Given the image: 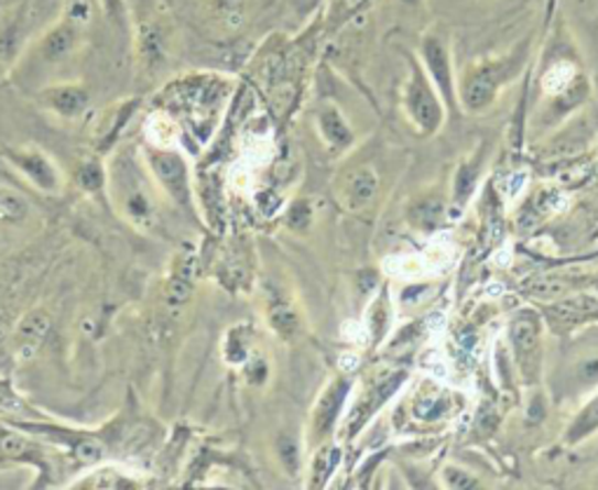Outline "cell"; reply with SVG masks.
I'll return each instance as SVG.
<instances>
[{"mask_svg":"<svg viewBox=\"0 0 598 490\" xmlns=\"http://www.w3.org/2000/svg\"><path fill=\"white\" fill-rule=\"evenodd\" d=\"M111 184V197L122 219L141 230H151L157 224V203L151 188V181L143 178L137 170L116 167L108 174Z\"/></svg>","mask_w":598,"mask_h":490,"instance_id":"obj_1","label":"cell"},{"mask_svg":"<svg viewBox=\"0 0 598 490\" xmlns=\"http://www.w3.org/2000/svg\"><path fill=\"white\" fill-rule=\"evenodd\" d=\"M517 74V54L502 59L479 62L467 68L460 83V104L469 113H481L491 108L500 95V89Z\"/></svg>","mask_w":598,"mask_h":490,"instance_id":"obj_2","label":"cell"},{"mask_svg":"<svg viewBox=\"0 0 598 490\" xmlns=\"http://www.w3.org/2000/svg\"><path fill=\"white\" fill-rule=\"evenodd\" d=\"M402 106H404L406 120L425 137L437 134L439 127L444 124L446 104L442 101L437 87L432 85L430 76L425 74V68L415 59H411L409 78L404 83Z\"/></svg>","mask_w":598,"mask_h":490,"instance_id":"obj_3","label":"cell"},{"mask_svg":"<svg viewBox=\"0 0 598 490\" xmlns=\"http://www.w3.org/2000/svg\"><path fill=\"white\" fill-rule=\"evenodd\" d=\"M149 170L155 184L165 190L176 205L191 207V184L184 157L172 149H153L149 153Z\"/></svg>","mask_w":598,"mask_h":490,"instance_id":"obj_4","label":"cell"},{"mask_svg":"<svg viewBox=\"0 0 598 490\" xmlns=\"http://www.w3.org/2000/svg\"><path fill=\"white\" fill-rule=\"evenodd\" d=\"M421 54H423L425 74L430 76L432 85L437 87L442 101L448 108H456V104H458L456 74H453V62H450V52H448L446 41L437 33L425 35Z\"/></svg>","mask_w":598,"mask_h":490,"instance_id":"obj_5","label":"cell"},{"mask_svg":"<svg viewBox=\"0 0 598 490\" xmlns=\"http://www.w3.org/2000/svg\"><path fill=\"white\" fill-rule=\"evenodd\" d=\"M50 334V315L45 311L26 313L14 329V352L17 359L26 361L39 355Z\"/></svg>","mask_w":598,"mask_h":490,"instance_id":"obj_6","label":"cell"},{"mask_svg":"<svg viewBox=\"0 0 598 490\" xmlns=\"http://www.w3.org/2000/svg\"><path fill=\"white\" fill-rule=\"evenodd\" d=\"M10 160H12V165L20 170L39 190L54 193L59 188V172L41 151L10 153Z\"/></svg>","mask_w":598,"mask_h":490,"instance_id":"obj_7","label":"cell"},{"mask_svg":"<svg viewBox=\"0 0 598 490\" xmlns=\"http://www.w3.org/2000/svg\"><path fill=\"white\" fill-rule=\"evenodd\" d=\"M195 288V259L193 257H178L172 265L170 277L165 282V305L170 311H181L188 305Z\"/></svg>","mask_w":598,"mask_h":490,"instance_id":"obj_8","label":"cell"},{"mask_svg":"<svg viewBox=\"0 0 598 490\" xmlns=\"http://www.w3.org/2000/svg\"><path fill=\"white\" fill-rule=\"evenodd\" d=\"M378 193V176L371 167H357L348 174L346 186H343V203L348 209L369 207Z\"/></svg>","mask_w":598,"mask_h":490,"instance_id":"obj_9","label":"cell"},{"mask_svg":"<svg viewBox=\"0 0 598 490\" xmlns=\"http://www.w3.org/2000/svg\"><path fill=\"white\" fill-rule=\"evenodd\" d=\"M317 130L322 139L326 141V146H331L334 151L348 149L352 143V130L348 120L343 118L336 106H324L317 113Z\"/></svg>","mask_w":598,"mask_h":490,"instance_id":"obj_10","label":"cell"},{"mask_svg":"<svg viewBox=\"0 0 598 490\" xmlns=\"http://www.w3.org/2000/svg\"><path fill=\"white\" fill-rule=\"evenodd\" d=\"M45 104L62 118H76L87 108L89 95L80 85H59L47 89Z\"/></svg>","mask_w":598,"mask_h":490,"instance_id":"obj_11","label":"cell"},{"mask_svg":"<svg viewBox=\"0 0 598 490\" xmlns=\"http://www.w3.org/2000/svg\"><path fill=\"white\" fill-rule=\"evenodd\" d=\"M346 392H348V383H346V380H338V383L331 385V390L324 394L322 404H319V409L315 413V429H317V434H324L326 429L331 427L334 417H336V413H338V409L343 404V396H346Z\"/></svg>","mask_w":598,"mask_h":490,"instance_id":"obj_12","label":"cell"},{"mask_svg":"<svg viewBox=\"0 0 598 490\" xmlns=\"http://www.w3.org/2000/svg\"><path fill=\"white\" fill-rule=\"evenodd\" d=\"M74 43H76V29L70 24H62L45 35L43 57L50 62H59L70 50H74Z\"/></svg>","mask_w":598,"mask_h":490,"instance_id":"obj_13","label":"cell"},{"mask_svg":"<svg viewBox=\"0 0 598 490\" xmlns=\"http://www.w3.org/2000/svg\"><path fill=\"white\" fill-rule=\"evenodd\" d=\"M29 216V203L22 193L0 184V224H22Z\"/></svg>","mask_w":598,"mask_h":490,"instance_id":"obj_14","label":"cell"},{"mask_svg":"<svg viewBox=\"0 0 598 490\" xmlns=\"http://www.w3.org/2000/svg\"><path fill=\"white\" fill-rule=\"evenodd\" d=\"M575 66L573 62H556L547 74L545 78H542V85H545V89L550 95L554 97H561V95H566L570 92V87L575 85Z\"/></svg>","mask_w":598,"mask_h":490,"instance_id":"obj_15","label":"cell"},{"mask_svg":"<svg viewBox=\"0 0 598 490\" xmlns=\"http://www.w3.org/2000/svg\"><path fill=\"white\" fill-rule=\"evenodd\" d=\"M76 486L78 488H130V486H137V481L132 477L120 475V471L113 467H99L97 471H89V475L83 477Z\"/></svg>","mask_w":598,"mask_h":490,"instance_id":"obj_16","label":"cell"},{"mask_svg":"<svg viewBox=\"0 0 598 490\" xmlns=\"http://www.w3.org/2000/svg\"><path fill=\"white\" fill-rule=\"evenodd\" d=\"M596 429H598V396L594 399V402H589L585 406L583 413L575 417V423L568 429V442L570 444L583 442L585 437H589V434H594Z\"/></svg>","mask_w":598,"mask_h":490,"instance_id":"obj_17","label":"cell"},{"mask_svg":"<svg viewBox=\"0 0 598 490\" xmlns=\"http://www.w3.org/2000/svg\"><path fill=\"white\" fill-rule=\"evenodd\" d=\"M512 338L519 352H533L537 345V326L531 319H519L512 326Z\"/></svg>","mask_w":598,"mask_h":490,"instance_id":"obj_18","label":"cell"},{"mask_svg":"<svg viewBox=\"0 0 598 490\" xmlns=\"http://www.w3.org/2000/svg\"><path fill=\"white\" fill-rule=\"evenodd\" d=\"M242 3L244 0H214V12L219 22L232 29L242 22Z\"/></svg>","mask_w":598,"mask_h":490,"instance_id":"obj_19","label":"cell"},{"mask_svg":"<svg viewBox=\"0 0 598 490\" xmlns=\"http://www.w3.org/2000/svg\"><path fill=\"white\" fill-rule=\"evenodd\" d=\"M270 324H273L275 326V331L278 334H282L284 338H289V336H292V334H296V329H298V319H296V315L292 313V311H289V307H275V311L273 313H270Z\"/></svg>","mask_w":598,"mask_h":490,"instance_id":"obj_20","label":"cell"},{"mask_svg":"<svg viewBox=\"0 0 598 490\" xmlns=\"http://www.w3.org/2000/svg\"><path fill=\"white\" fill-rule=\"evenodd\" d=\"M78 181H80V186H83L85 190L95 193V190H99V188L106 186V181H108V178H106V174L101 172L99 165H95V162H89V165H85V167L80 170Z\"/></svg>","mask_w":598,"mask_h":490,"instance_id":"obj_21","label":"cell"},{"mask_svg":"<svg viewBox=\"0 0 598 490\" xmlns=\"http://www.w3.org/2000/svg\"><path fill=\"white\" fill-rule=\"evenodd\" d=\"M336 460H338V453L336 450H334V456H331L329 450L319 453L317 460H315V479H313L315 488H319L326 479H329V475H331V467L329 465H336Z\"/></svg>","mask_w":598,"mask_h":490,"instance_id":"obj_22","label":"cell"},{"mask_svg":"<svg viewBox=\"0 0 598 490\" xmlns=\"http://www.w3.org/2000/svg\"><path fill=\"white\" fill-rule=\"evenodd\" d=\"M280 453L284 456V465L289 469H296L298 465V450H296V444L294 442H289V439H282L280 442Z\"/></svg>","mask_w":598,"mask_h":490,"instance_id":"obj_23","label":"cell"},{"mask_svg":"<svg viewBox=\"0 0 598 490\" xmlns=\"http://www.w3.org/2000/svg\"><path fill=\"white\" fill-rule=\"evenodd\" d=\"M446 479H448V486H453V488H472L475 486V479H469L465 475H458L456 469H448L446 471Z\"/></svg>","mask_w":598,"mask_h":490,"instance_id":"obj_24","label":"cell"},{"mask_svg":"<svg viewBox=\"0 0 598 490\" xmlns=\"http://www.w3.org/2000/svg\"><path fill=\"white\" fill-rule=\"evenodd\" d=\"M361 3H365V0H338V6H343V10H355L357 6H361Z\"/></svg>","mask_w":598,"mask_h":490,"instance_id":"obj_25","label":"cell"},{"mask_svg":"<svg viewBox=\"0 0 598 490\" xmlns=\"http://www.w3.org/2000/svg\"><path fill=\"white\" fill-rule=\"evenodd\" d=\"M399 3L406 6V8H421L423 0H399Z\"/></svg>","mask_w":598,"mask_h":490,"instance_id":"obj_26","label":"cell"}]
</instances>
